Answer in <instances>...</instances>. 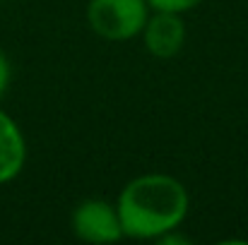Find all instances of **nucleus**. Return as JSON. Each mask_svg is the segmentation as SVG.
<instances>
[{"label": "nucleus", "mask_w": 248, "mask_h": 245, "mask_svg": "<svg viewBox=\"0 0 248 245\" xmlns=\"http://www.w3.org/2000/svg\"><path fill=\"white\" fill-rule=\"evenodd\" d=\"M202 0H147L150 10H159V12H188L193 7H198Z\"/></svg>", "instance_id": "nucleus-6"}, {"label": "nucleus", "mask_w": 248, "mask_h": 245, "mask_svg": "<svg viewBox=\"0 0 248 245\" xmlns=\"http://www.w3.org/2000/svg\"><path fill=\"white\" fill-rule=\"evenodd\" d=\"M140 36H142V43L150 51V56H155L159 60H169V58L178 56L186 43V22L178 12L152 10Z\"/></svg>", "instance_id": "nucleus-4"}, {"label": "nucleus", "mask_w": 248, "mask_h": 245, "mask_svg": "<svg viewBox=\"0 0 248 245\" xmlns=\"http://www.w3.org/2000/svg\"><path fill=\"white\" fill-rule=\"evenodd\" d=\"M10 77H12V68H10V58L5 56V51L0 48V99L10 86Z\"/></svg>", "instance_id": "nucleus-7"}, {"label": "nucleus", "mask_w": 248, "mask_h": 245, "mask_svg": "<svg viewBox=\"0 0 248 245\" xmlns=\"http://www.w3.org/2000/svg\"><path fill=\"white\" fill-rule=\"evenodd\" d=\"M150 17L147 0H89L87 22L89 29L104 41L138 39Z\"/></svg>", "instance_id": "nucleus-2"}, {"label": "nucleus", "mask_w": 248, "mask_h": 245, "mask_svg": "<svg viewBox=\"0 0 248 245\" xmlns=\"http://www.w3.org/2000/svg\"><path fill=\"white\" fill-rule=\"evenodd\" d=\"M190 207L186 185L169 173H145L123 185L116 209L123 226V238L159 241L173 233Z\"/></svg>", "instance_id": "nucleus-1"}, {"label": "nucleus", "mask_w": 248, "mask_h": 245, "mask_svg": "<svg viewBox=\"0 0 248 245\" xmlns=\"http://www.w3.org/2000/svg\"><path fill=\"white\" fill-rule=\"evenodd\" d=\"M27 161V142L15 123L12 115H7L0 108V185L15 180Z\"/></svg>", "instance_id": "nucleus-5"}, {"label": "nucleus", "mask_w": 248, "mask_h": 245, "mask_svg": "<svg viewBox=\"0 0 248 245\" xmlns=\"http://www.w3.org/2000/svg\"><path fill=\"white\" fill-rule=\"evenodd\" d=\"M70 226L80 241L92 245L116 243L123 238V226H121V216H118L116 204L99 200V197L84 200L75 207Z\"/></svg>", "instance_id": "nucleus-3"}]
</instances>
